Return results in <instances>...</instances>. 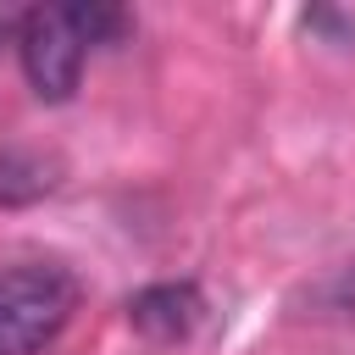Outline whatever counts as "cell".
Wrapping results in <instances>:
<instances>
[{
	"instance_id": "obj_4",
	"label": "cell",
	"mask_w": 355,
	"mask_h": 355,
	"mask_svg": "<svg viewBox=\"0 0 355 355\" xmlns=\"http://www.w3.org/2000/svg\"><path fill=\"white\" fill-rule=\"evenodd\" d=\"M0 39H6V22H0Z\"/></svg>"
},
{
	"instance_id": "obj_1",
	"label": "cell",
	"mask_w": 355,
	"mask_h": 355,
	"mask_svg": "<svg viewBox=\"0 0 355 355\" xmlns=\"http://www.w3.org/2000/svg\"><path fill=\"white\" fill-rule=\"evenodd\" d=\"M128 33V17L116 6H33L17 28L22 72L39 100H72L83 78L89 44H111Z\"/></svg>"
},
{
	"instance_id": "obj_2",
	"label": "cell",
	"mask_w": 355,
	"mask_h": 355,
	"mask_svg": "<svg viewBox=\"0 0 355 355\" xmlns=\"http://www.w3.org/2000/svg\"><path fill=\"white\" fill-rule=\"evenodd\" d=\"M78 311V283L61 266L0 272V355H39Z\"/></svg>"
},
{
	"instance_id": "obj_3",
	"label": "cell",
	"mask_w": 355,
	"mask_h": 355,
	"mask_svg": "<svg viewBox=\"0 0 355 355\" xmlns=\"http://www.w3.org/2000/svg\"><path fill=\"white\" fill-rule=\"evenodd\" d=\"M200 316H205V300H200L194 283H155V288H139V294L128 300V322H133L144 338H155V344L189 338V333L200 327Z\"/></svg>"
}]
</instances>
